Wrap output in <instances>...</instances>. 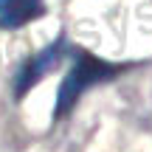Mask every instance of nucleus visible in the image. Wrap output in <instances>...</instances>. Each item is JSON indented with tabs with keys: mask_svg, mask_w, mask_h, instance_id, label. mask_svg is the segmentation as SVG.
Segmentation results:
<instances>
[{
	"mask_svg": "<svg viewBox=\"0 0 152 152\" xmlns=\"http://www.w3.org/2000/svg\"><path fill=\"white\" fill-rule=\"evenodd\" d=\"M115 73H118V65L102 62L99 56H90V54H76L73 65L68 68V76L62 79L59 93H56V118H62L79 102V96L87 87L99 85L104 79H113Z\"/></svg>",
	"mask_w": 152,
	"mask_h": 152,
	"instance_id": "1",
	"label": "nucleus"
},
{
	"mask_svg": "<svg viewBox=\"0 0 152 152\" xmlns=\"http://www.w3.org/2000/svg\"><path fill=\"white\" fill-rule=\"evenodd\" d=\"M62 54H65L62 42H54V45H48V48H42L39 54H34L31 59L23 65L20 76H17V82H14V93H17V96H26V93L31 90V87L37 85V82L42 79L45 73L54 71V65H59Z\"/></svg>",
	"mask_w": 152,
	"mask_h": 152,
	"instance_id": "2",
	"label": "nucleus"
},
{
	"mask_svg": "<svg viewBox=\"0 0 152 152\" xmlns=\"http://www.w3.org/2000/svg\"><path fill=\"white\" fill-rule=\"evenodd\" d=\"M45 14V0H0V28H23Z\"/></svg>",
	"mask_w": 152,
	"mask_h": 152,
	"instance_id": "3",
	"label": "nucleus"
}]
</instances>
